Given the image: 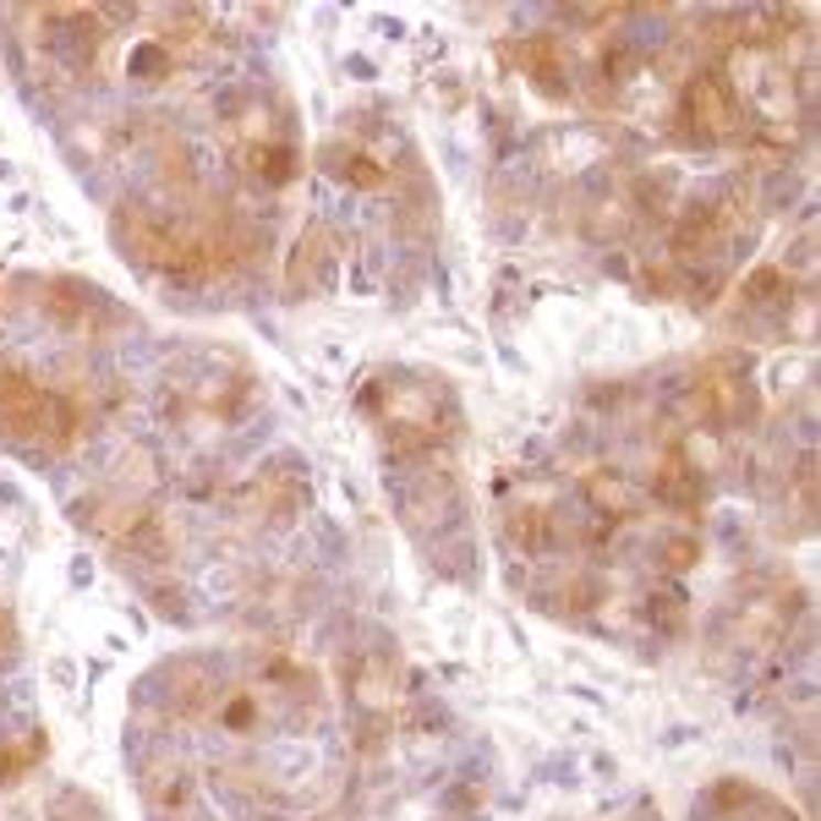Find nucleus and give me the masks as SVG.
<instances>
[{
	"mask_svg": "<svg viewBox=\"0 0 821 821\" xmlns=\"http://www.w3.org/2000/svg\"><path fill=\"white\" fill-rule=\"evenodd\" d=\"M652 493L668 509H701L706 483H701V472H695L684 455H662V461H657V477H652Z\"/></svg>",
	"mask_w": 821,
	"mask_h": 821,
	"instance_id": "7",
	"label": "nucleus"
},
{
	"mask_svg": "<svg viewBox=\"0 0 821 821\" xmlns=\"http://www.w3.org/2000/svg\"><path fill=\"white\" fill-rule=\"evenodd\" d=\"M684 121H690L695 143H723V138L745 132V110H739L734 83L723 72H695L684 83Z\"/></svg>",
	"mask_w": 821,
	"mask_h": 821,
	"instance_id": "1",
	"label": "nucleus"
},
{
	"mask_svg": "<svg viewBox=\"0 0 821 821\" xmlns=\"http://www.w3.org/2000/svg\"><path fill=\"white\" fill-rule=\"evenodd\" d=\"M50 422V389H39L28 372H0V428L17 439H44Z\"/></svg>",
	"mask_w": 821,
	"mask_h": 821,
	"instance_id": "4",
	"label": "nucleus"
},
{
	"mask_svg": "<svg viewBox=\"0 0 821 821\" xmlns=\"http://www.w3.org/2000/svg\"><path fill=\"white\" fill-rule=\"evenodd\" d=\"M170 701H175L181 717H203V712H214L219 690H214V679H208L203 662H181V668H175V690H170Z\"/></svg>",
	"mask_w": 821,
	"mask_h": 821,
	"instance_id": "11",
	"label": "nucleus"
},
{
	"mask_svg": "<svg viewBox=\"0 0 821 821\" xmlns=\"http://www.w3.org/2000/svg\"><path fill=\"white\" fill-rule=\"evenodd\" d=\"M143 795H149V806H154L160 817H186L192 800H197V784H192V773L175 761V767H149Z\"/></svg>",
	"mask_w": 821,
	"mask_h": 821,
	"instance_id": "8",
	"label": "nucleus"
},
{
	"mask_svg": "<svg viewBox=\"0 0 821 821\" xmlns=\"http://www.w3.org/2000/svg\"><path fill=\"white\" fill-rule=\"evenodd\" d=\"M504 537H509V548H515V553H542V548H548V537H553V520H548V509L520 504V509H509V515H504Z\"/></svg>",
	"mask_w": 821,
	"mask_h": 821,
	"instance_id": "13",
	"label": "nucleus"
},
{
	"mask_svg": "<svg viewBox=\"0 0 821 821\" xmlns=\"http://www.w3.org/2000/svg\"><path fill=\"white\" fill-rule=\"evenodd\" d=\"M116 241L127 247V258H132V263L170 274V263H175V252H181V241H186V236H181L170 219L149 214L143 203H127V208H116Z\"/></svg>",
	"mask_w": 821,
	"mask_h": 821,
	"instance_id": "2",
	"label": "nucleus"
},
{
	"mask_svg": "<svg viewBox=\"0 0 821 821\" xmlns=\"http://www.w3.org/2000/svg\"><path fill=\"white\" fill-rule=\"evenodd\" d=\"M11 647H17V630H11V614L0 608V657L11 652Z\"/></svg>",
	"mask_w": 821,
	"mask_h": 821,
	"instance_id": "19",
	"label": "nucleus"
},
{
	"mask_svg": "<svg viewBox=\"0 0 821 821\" xmlns=\"http://www.w3.org/2000/svg\"><path fill=\"white\" fill-rule=\"evenodd\" d=\"M324 160H328V170L339 175V181H350V186H384L389 181V170L372 160V154H361V149H324Z\"/></svg>",
	"mask_w": 821,
	"mask_h": 821,
	"instance_id": "14",
	"label": "nucleus"
},
{
	"mask_svg": "<svg viewBox=\"0 0 821 821\" xmlns=\"http://www.w3.org/2000/svg\"><path fill=\"white\" fill-rule=\"evenodd\" d=\"M695 406H701V417H706L712 428H745V422L756 417V389H750V378H745V372L712 367V372L701 378Z\"/></svg>",
	"mask_w": 821,
	"mask_h": 821,
	"instance_id": "3",
	"label": "nucleus"
},
{
	"mask_svg": "<svg viewBox=\"0 0 821 821\" xmlns=\"http://www.w3.org/2000/svg\"><path fill=\"white\" fill-rule=\"evenodd\" d=\"M334 241H328L324 225H313V230H302L296 236V252H291V263H285V291L291 296H318L334 285Z\"/></svg>",
	"mask_w": 821,
	"mask_h": 821,
	"instance_id": "5",
	"label": "nucleus"
},
{
	"mask_svg": "<svg viewBox=\"0 0 821 821\" xmlns=\"http://www.w3.org/2000/svg\"><path fill=\"white\" fill-rule=\"evenodd\" d=\"M214 717L225 723V734H252V728H258V717H263V701H258V695H247V690H230V695H219V701H214Z\"/></svg>",
	"mask_w": 821,
	"mask_h": 821,
	"instance_id": "16",
	"label": "nucleus"
},
{
	"mask_svg": "<svg viewBox=\"0 0 821 821\" xmlns=\"http://www.w3.org/2000/svg\"><path fill=\"white\" fill-rule=\"evenodd\" d=\"M94 307H99V291L83 285V280H50L44 285V313L61 328H88Z\"/></svg>",
	"mask_w": 821,
	"mask_h": 821,
	"instance_id": "9",
	"label": "nucleus"
},
{
	"mask_svg": "<svg viewBox=\"0 0 821 821\" xmlns=\"http://www.w3.org/2000/svg\"><path fill=\"white\" fill-rule=\"evenodd\" d=\"M657 559H662L668 575H684V570L701 559V542H695V537H668V542L657 548Z\"/></svg>",
	"mask_w": 821,
	"mask_h": 821,
	"instance_id": "18",
	"label": "nucleus"
},
{
	"mask_svg": "<svg viewBox=\"0 0 821 821\" xmlns=\"http://www.w3.org/2000/svg\"><path fill=\"white\" fill-rule=\"evenodd\" d=\"M241 170L258 186H285L296 175V149H285V143H247L241 149Z\"/></svg>",
	"mask_w": 821,
	"mask_h": 821,
	"instance_id": "12",
	"label": "nucleus"
},
{
	"mask_svg": "<svg viewBox=\"0 0 821 821\" xmlns=\"http://www.w3.org/2000/svg\"><path fill=\"white\" fill-rule=\"evenodd\" d=\"M586 498H592V509H597L603 520H625V515H630V488H625V477H614V472H592V477H586Z\"/></svg>",
	"mask_w": 821,
	"mask_h": 821,
	"instance_id": "15",
	"label": "nucleus"
},
{
	"mask_svg": "<svg viewBox=\"0 0 821 821\" xmlns=\"http://www.w3.org/2000/svg\"><path fill=\"white\" fill-rule=\"evenodd\" d=\"M723 236H728V208L723 203H690L684 214H679V225H673V258L679 263H695V258H706V252H717L723 247Z\"/></svg>",
	"mask_w": 821,
	"mask_h": 821,
	"instance_id": "6",
	"label": "nucleus"
},
{
	"mask_svg": "<svg viewBox=\"0 0 821 821\" xmlns=\"http://www.w3.org/2000/svg\"><path fill=\"white\" fill-rule=\"evenodd\" d=\"M520 66H526V77L542 88V94H570V83H564V55H559V39H548V33H537V39H526L520 44Z\"/></svg>",
	"mask_w": 821,
	"mask_h": 821,
	"instance_id": "10",
	"label": "nucleus"
},
{
	"mask_svg": "<svg viewBox=\"0 0 821 821\" xmlns=\"http://www.w3.org/2000/svg\"><path fill=\"white\" fill-rule=\"evenodd\" d=\"M739 296H745L750 307H773V302H784V296H789V274L767 263V269H756V274L745 280V291H739Z\"/></svg>",
	"mask_w": 821,
	"mask_h": 821,
	"instance_id": "17",
	"label": "nucleus"
}]
</instances>
